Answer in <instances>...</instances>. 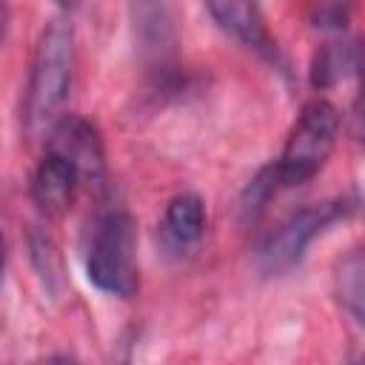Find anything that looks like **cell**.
Segmentation results:
<instances>
[{"label": "cell", "instance_id": "cell-1", "mask_svg": "<svg viewBox=\"0 0 365 365\" xmlns=\"http://www.w3.org/2000/svg\"><path fill=\"white\" fill-rule=\"evenodd\" d=\"M74 29L68 20H51L34 46L26 97H23V123L31 134L48 131L63 114V106L74 83Z\"/></svg>", "mask_w": 365, "mask_h": 365}, {"label": "cell", "instance_id": "cell-2", "mask_svg": "<svg viewBox=\"0 0 365 365\" xmlns=\"http://www.w3.org/2000/svg\"><path fill=\"white\" fill-rule=\"evenodd\" d=\"M86 277L108 297L131 299L137 294V225L125 208H108L94 217L88 228Z\"/></svg>", "mask_w": 365, "mask_h": 365}, {"label": "cell", "instance_id": "cell-3", "mask_svg": "<svg viewBox=\"0 0 365 365\" xmlns=\"http://www.w3.org/2000/svg\"><path fill=\"white\" fill-rule=\"evenodd\" d=\"M336 134H339L336 106L322 97L305 103L282 143L279 157L271 165H265L277 194L308 182L331 157Z\"/></svg>", "mask_w": 365, "mask_h": 365}, {"label": "cell", "instance_id": "cell-4", "mask_svg": "<svg viewBox=\"0 0 365 365\" xmlns=\"http://www.w3.org/2000/svg\"><path fill=\"white\" fill-rule=\"evenodd\" d=\"M356 208H359V200H354L351 194H339V197L319 200V202H311V205L294 211L259 245V251H257L259 268L265 274H282V271L294 268L305 257L308 245L322 231H328L339 220H348Z\"/></svg>", "mask_w": 365, "mask_h": 365}, {"label": "cell", "instance_id": "cell-5", "mask_svg": "<svg viewBox=\"0 0 365 365\" xmlns=\"http://www.w3.org/2000/svg\"><path fill=\"white\" fill-rule=\"evenodd\" d=\"M128 17L143 68L157 80V86L171 83L180 46L174 0H128Z\"/></svg>", "mask_w": 365, "mask_h": 365}, {"label": "cell", "instance_id": "cell-6", "mask_svg": "<svg viewBox=\"0 0 365 365\" xmlns=\"http://www.w3.org/2000/svg\"><path fill=\"white\" fill-rule=\"evenodd\" d=\"M83 182H86L83 168L66 151L46 145V154L37 160L31 171L29 194H31V202L46 217H63L71 208Z\"/></svg>", "mask_w": 365, "mask_h": 365}, {"label": "cell", "instance_id": "cell-7", "mask_svg": "<svg viewBox=\"0 0 365 365\" xmlns=\"http://www.w3.org/2000/svg\"><path fill=\"white\" fill-rule=\"evenodd\" d=\"M202 6L208 9L211 20L225 34H231L240 46H245L248 51H254L271 63L279 60V51H277L274 37L268 34L259 0H202Z\"/></svg>", "mask_w": 365, "mask_h": 365}, {"label": "cell", "instance_id": "cell-8", "mask_svg": "<svg viewBox=\"0 0 365 365\" xmlns=\"http://www.w3.org/2000/svg\"><path fill=\"white\" fill-rule=\"evenodd\" d=\"M46 145L48 148H60L66 151L86 174V182L103 185V174H106V163H103V140L97 134V128L77 117V114H63L48 131H46Z\"/></svg>", "mask_w": 365, "mask_h": 365}, {"label": "cell", "instance_id": "cell-9", "mask_svg": "<svg viewBox=\"0 0 365 365\" xmlns=\"http://www.w3.org/2000/svg\"><path fill=\"white\" fill-rule=\"evenodd\" d=\"M354 74H365V37L325 43L314 51L308 66V83L314 88H331Z\"/></svg>", "mask_w": 365, "mask_h": 365}, {"label": "cell", "instance_id": "cell-10", "mask_svg": "<svg viewBox=\"0 0 365 365\" xmlns=\"http://www.w3.org/2000/svg\"><path fill=\"white\" fill-rule=\"evenodd\" d=\"M205 231V202L194 191H182L168 200L163 220H160V234L168 248L185 251L197 245V240Z\"/></svg>", "mask_w": 365, "mask_h": 365}, {"label": "cell", "instance_id": "cell-11", "mask_svg": "<svg viewBox=\"0 0 365 365\" xmlns=\"http://www.w3.org/2000/svg\"><path fill=\"white\" fill-rule=\"evenodd\" d=\"M334 294L354 325L365 331V242L351 248L334 268Z\"/></svg>", "mask_w": 365, "mask_h": 365}, {"label": "cell", "instance_id": "cell-12", "mask_svg": "<svg viewBox=\"0 0 365 365\" xmlns=\"http://www.w3.org/2000/svg\"><path fill=\"white\" fill-rule=\"evenodd\" d=\"M354 14V0H305V20L317 31H342Z\"/></svg>", "mask_w": 365, "mask_h": 365}, {"label": "cell", "instance_id": "cell-13", "mask_svg": "<svg viewBox=\"0 0 365 365\" xmlns=\"http://www.w3.org/2000/svg\"><path fill=\"white\" fill-rule=\"evenodd\" d=\"M29 248H31V259H34L40 277H46L48 282L57 279V277H60V259H57V248H54V242H51L46 234H31Z\"/></svg>", "mask_w": 365, "mask_h": 365}, {"label": "cell", "instance_id": "cell-14", "mask_svg": "<svg viewBox=\"0 0 365 365\" xmlns=\"http://www.w3.org/2000/svg\"><path fill=\"white\" fill-rule=\"evenodd\" d=\"M351 134H354L356 145L365 151V88L356 94L354 108H351Z\"/></svg>", "mask_w": 365, "mask_h": 365}, {"label": "cell", "instance_id": "cell-15", "mask_svg": "<svg viewBox=\"0 0 365 365\" xmlns=\"http://www.w3.org/2000/svg\"><path fill=\"white\" fill-rule=\"evenodd\" d=\"M54 3H57V6H63V9H74L80 0H54Z\"/></svg>", "mask_w": 365, "mask_h": 365}]
</instances>
